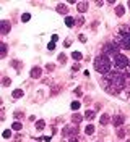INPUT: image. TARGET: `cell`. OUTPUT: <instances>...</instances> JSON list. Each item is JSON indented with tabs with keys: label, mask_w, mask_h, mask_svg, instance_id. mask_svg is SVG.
<instances>
[{
	"label": "cell",
	"mask_w": 130,
	"mask_h": 142,
	"mask_svg": "<svg viewBox=\"0 0 130 142\" xmlns=\"http://www.w3.org/2000/svg\"><path fill=\"white\" fill-rule=\"evenodd\" d=\"M101 84H103V89L106 92L112 94V95H117L125 87V76L122 73H119L117 69H114V71H109L101 79Z\"/></svg>",
	"instance_id": "obj_1"
},
{
	"label": "cell",
	"mask_w": 130,
	"mask_h": 142,
	"mask_svg": "<svg viewBox=\"0 0 130 142\" xmlns=\"http://www.w3.org/2000/svg\"><path fill=\"white\" fill-rule=\"evenodd\" d=\"M114 44L124 50H130V24H120L114 34Z\"/></svg>",
	"instance_id": "obj_2"
},
{
	"label": "cell",
	"mask_w": 130,
	"mask_h": 142,
	"mask_svg": "<svg viewBox=\"0 0 130 142\" xmlns=\"http://www.w3.org/2000/svg\"><path fill=\"white\" fill-rule=\"evenodd\" d=\"M111 65H112V62H111L109 57H106V55H99V57L94 58V69L99 74H104V76H106L111 71Z\"/></svg>",
	"instance_id": "obj_3"
},
{
	"label": "cell",
	"mask_w": 130,
	"mask_h": 142,
	"mask_svg": "<svg viewBox=\"0 0 130 142\" xmlns=\"http://www.w3.org/2000/svg\"><path fill=\"white\" fill-rule=\"evenodd\" d=\"M112 65L115 66V69H125L127 66H130V62H129V58H127L125 55L119 53V55H115V57L112 58Z\"/></svg>",
	"instance_id": "obj_4"
},
{
	"label": "cell",
	"mask_w": 130,
	"mask_h": 142,
	"mask_svg": "<svg viewBox=\"0 0 130 142\" xmlns=\"http://www.w3.org/2000/svg\"><path fill=\"white\" fill-rule=\"evenodd\" d=\"M120 53V47L115 45L114 42H111V44H106V45L103 47V55H106V57H112L114 58L115 55Z\"/></svg>",
	"instance_id": "obj_5"
},
{
	"label": "cell",
	"mask_w": 130,
	"mask_h": 142,
	"mask_svg": "<svg viewBox=\"0 0 130 142\" xmlns=\"http://www.w3.org/2000/svg\"><path fill=\"white\" fill-rule=\"evenodd\" d=\"M80 131V128H78V124H73V126H65L63 128V131H62V136L63 137H76V132Z\"/></svg>",
	"instance_id": "obj_6"
},
{
	"label": "cell",
	"mask_w": 130,
	"mask_h": 142,
	"mask_svg": "<svg viewBox=\"0 0 130 142\" xmlns=\"http://www.w3.org/2000/svg\"><path fill=\"white\" fill-rule=\"evenodd\" d=\"M124 121H125L124 115H115L114 118H112V124H114L115 128H122L124 126Z\"/></svg>",
	"instance_id": "obj_7"
},
{
	"label": "cell",
	"mask_w": 130,
	"mask_h": 142,
	"mask_svg": "<svg viewBox=\"0 0 130 142\" xmlns=\"http://www.w3.org/2000/svg\"><path fill=\"white\" fill-rule=\"evenodd\" d=\"M10 27H12L10 21H0V34H8Z\"/></svg>",
	"instance_id": "obj_8"
},
{
	"label": "cell",
	"mask_w": 130,
	"mask_h": 142,
	"mask_svg": "<svg viewBox=\"0 0 130 142\" xmlns=\"http://www.w3.org/2000/svg\"><path fill=\"white\" fill-rule=\"evenodd\" d=\"M41 74H42V68H41V66H34V68L31 69V77H33V79L41 77Z\"/></svg>",
	"instance_id": "obj_9"
},
{
	"label": "cell",
	"mask_w": 130,
	"mask_h": 142,
	"mask_svg": "<svg viewBox=\"0 0 130 142\" xmlns=\"http://www.w3.org/2000/svg\"><path fill=\"white\" fill-rule=\"evenodd\" d=\"M57 13L68 16V7H67L65 3H59V5H57Z\"/></svg>",
	"instance_id": "obj_10"
},
{
	"label": "cell",
	"mask_w": 130,
	"mask_h": 142,
	"mask_svg": "<svg viewBox=\"0 0 130 142\" xmlns=\"http://www.w3.org/2000/svg\"><path fill=\"white\" fill-rule=\"evenodd\" d=\"M76 10H78L80 13H85L88 10V2H78V3H76Z\"/></svg>",
	"instance_id": "obj_11"
},
{
	"label": "cell",
	"mask_w": 130,
	"mask_h": 142,
	"mask_svg": "<svg viewBox=\"0 0 130 142\" xmlns=\"http://www.w3.org/2000/svg\"><path fill=\"white\" fill-rule=\"evenodd\" d=\"M23 95H24V92H23V90H21V89H16V90H13L12 99H13V100H18V99H21Z\"/></svg>",
	"instance_id": "obj_12"
},
{
	"label": "cell",
	"mask_w": 130,
	"mask_h": 142,
	"mask_svg": "<svg viewBox=\"0 0 130 142\" xmlns=\"http://www.w3.org/2000/svg\"><path fill=\"white\" fill-rule=\"evenodd\" d=\"M72 121H73V124H80L83 121V116L78 115V113H73V115H72Z\"/></svg>",
	"instance_id": "obj_13"
},
{
	"label": "cell",
	"mask_w": 130,
	"mask_h": 142,
	"mask_svg": "<svg viewBox=\"0 0 130 142\" xmlns=\"http://www.w3.org/2000/svg\"><path fill=\"white\" fill-rule=\"evenodd\" d=\"M65 24H67L68 27L75 26V18H72V16H65Z\"/></svg>",
	"instance_id": "obj_14"
},
{
	"label": "cell",
	"mask_w": 130,
	"mask_h": 142,
	"mask_svg": "<svg viewBox=\"0 0 130 142\" xmlns=\"http://www.w3.org/2000/svg\"><path fill=\"white\" fill-rule=\"evenodd\" d=\"M124 13H125L124 5H117V8H115V15H117V16H124Z\"/></svg>",
	"instance_id": "obj_15"
},
{
	"label": "cell",
	"mask_w": 130,
	"mask_h": 142,
	"mask_svg": "<svg viewBox=\"0 0 130 142\" xmlns=\"http://www.w3.org/2000/svg\"><path fill=\"white\" fill-rule=\"evenodd\" d=\"M96 116V111H93V110H88L86 113H85V118L86 119H93Z\"/></svg>",
	"instance_id": "obj_16"
},
{
	"label": "cell",
	"mask_w": 130,
	"mask_h": 142,
	"mask_svg": "<svg viewBox=\"0 0 130 142\" xmlns=\"http://www.w3.org/2000/svg\"><path fill=\"white\" fill-rule=\"evenodd\" d=\"M75 24H76V26H83V24H85V18H83V16H76V18H75Z\"/></svg>",
	"instance_id": "obj_17"
},
{
	"label": "cell",
	"mask_w": 130,
	"mask_h": 142,
	"mask_svg": "<svg viewBox=\"0 0 130 142\" xmlns=\"http://www.w3.org/2000/svg\"><path fill=\"white\" fill-rule=\"evenodd\" d=\"M5 55H7V45L2 42L0 44V57H5Z\"/></svg>",
	"instance_id": "obj_18"
},
{
	"label": "cell",
	"mask_w": 130,
	"mask_h": 142,
	"mask_svg": "<svg viewBox=\"0 0 130 142\" xmlns=\"http://www.w3.org/2000/svg\"><path fill=\"white\" fill-rule=\"evenodd\" d=\"M99 121H101V124H103V126H106V124L109 123V116H107L106 113H104V115L101 116V119H99Z\"/></svg>",
	"instance_id": "obj_19"
},
{
	"label": "cell",
	"mask_w": 130,
	"mask_h": 142,
	"mask_svg": "<svg viewBox=\"0 0 130 142\" xmlns=\"http://www.w3.org/2000/svg\"><path fill=\"white\" fill-rule=\"evenodd\" d=\"M85 132H86L88 136H91L93 132H94V126H93V124H88V126H86V129H85Z\"/></svg>",
	"instance_id": "obj_20"
},
{
	"label": "cell",
	"mask_w": 130,
	"mask_h": 142,
	"mask_svg": "<svg viewBox=\"0 0 130 142\" xmlns=\"http://www.w3.org/2000/svg\"><path fill=\"white\" fill-rule=\"evenodd\" d=\"M72 58H73V60H76V62H78V60H81V58H83V55L80 53V52H73V53H72Z\"/></svg>",
	"instance_id": "obj_21"
},
{
	"label": "cell",
	"mask_w": 130,
	"mask_h": 142,
	"mask_svg": "<svg viewBox=\"0 0 130 142\" xmlns=\"http://www.w3.org/2000/svg\"><path fill=\"white\" fill-rule=\"evenodd\" d=\"M12 128H13V129H15V131H20L21 128H23V124H21L20 121H15V123L12 124Z\"/></svg>",
	"instance_id": "obj_22"
},
{
	"label": "cell",
	"mask_w": 130,
	"mask_h": 142,
	"mask_svg": "<svg viewBox=\"0 0 130 142\" xmlns=\"http://www.w3.org/2000/svg\"><path fill=\"white\" fill-rule=\"evenodd\" d=\"M44 126H46L44 119H39V121H36V128H37V129H44Z\"/></svg>",
	"instance_id": "obj_23"
},
{
	"label": "cell",
	"mask_w": 130,
	"mask_h": 142,
	"mask_svg": "<svg viewBox=\"0 0 130 142\" xmlns=\"http://www.w3.org/2000/svg\"><path fill=\"white\" fill-rule=\"evenodd\" d=\"M29 19H31V15H29V13H24V15L21 16V21H23V23H28Z\"/></svg>",
	"instance_id": "obj_24"
},
{
	"label": "cell",
	"mask_w": 130,
	"mask_h": 142,
	"mask_svg": "<svg viewBox=\"0 0 130 142\" xmlns=\"http://www.w3.org/2000/svg\"><path fill=\"white\" fill-rule=\"evenodd\" d=\"M2 136H3L5 139H10V137H12V131H10V129H5V131H3V134H2Z\"/></svg>",
	"instance_id": "obj_25"
},
{
	"label": "cell",
	"mask_w": 130,
	"mask_h": 142,
	"mask_svg": "<svg viewBox=\"0 0 130 142\" xmlns=\"http://www.w3.org/2000/svg\"><path fill=\"white\" fill-rule=\"evenodd\" d=\"M65 62H67V55H65V53H60V55H59V63H65Z\"/></svg>",
	"instance_id": "obj_26"
},
{
	"label": "cell",
	"mask_w": 130,
	"mask_h": 142,
	"mask_svg": "<svg viewBox=\"0 0 130 142\" xmlns=\"http://www.w3.org/2000/svg\"><path fill=\"white\" fill-rule=\"evenodd\" d=\"M80 107H81V103H80V102H72V110H78Z\"/></svg>",
	"instance_id": "obj_27"
},
{
	"label": "cell",
	"mask_w": 130,
	"mask_h": 142,
	"mask_svg": "<svg viewBox=\"0 0 130 142\" xmlns=\"http://www.w3.org/2000/svg\"><path fill=\"white\" fill-rule=\"evenodd\" d=\"M10 82H12V81L8 79V77H3V81H2V84H3V87H7V86H10Z\"/></svg>",
	"instance_id": "obj_28"
},
{
	"label": "cell",
	"mask_w": 130,
	"mask_h": 142,
	"mask_svg": "<svg viewBox=\"0 0 130 142\" xmlns=\"http://www.w3.org/2000/svg\"><path fill=\"white\" fill-rule=\"evenodd\" d=\"M46 69H47V71H51V73H52V71H54V69H55V65H52V63H49V65L46 66Z\"/></svg>",
	"instance_id": "obj_29"
},
{
	"label": "cell",
	"mask_w": 130,
	"mask_h": 142,
	"mask_svg": "<svg viewBox=\"0 0 130 142\" xmlns=\"http://www.w3.org/2000/svg\"><path fill=\"white\" fill-rule=\"evenodd\" d=\"M47 49H49V50H55V42H52V40H51V42H49V45H47Z\"/></svg>",
	"instance_id": "obj_30"
},
{
	"label": "cell",
	"mask_w": 130,
	"mask_h": 142,
	"mask_svg": "<svg viewBox=\"0 0 130 142\" xmlns=\"http://www.w3.org/2000/svg\"><path fill=\"white\" fill-rule=\"evenodd\" d=\"M12 66H15L16 69H20V66H21V63L20 62H12Z\"/></svg>",
	"instance_id": "obj_31"
},
{
	"label": "cell",
	"mask_w": 130,
	"mask_h": 142,
	"mask_svg": "<svg viewBox=\"0 0 130 142\" xmlns=\"http://www.w3.org/2000/svg\"><path fill=\"white\" fill-rule=\"evenodd\" d=\"M23 113H21V111H16V113H15V118H18V119H20V118H23Z\"/></svg>",
	"instance_id": "obj_32"
},
{
	"label": "cell",
	"mask_w": 130,
	"mask_h": 142,
	"mask_svg": "<svg viewBox=\"0 0 130 142\" xmlns=\"http://www.w3.org/2000/svg\"><path fill=\"white\" fill-rule=\"evenodd\" d=\"M80 68H81V66H80V63H75V65H73V68H72V69H73V71H78Z\"/></svg>",
	"instance_id": "obj_33"
},
{
	"label": "cell",
	"mask_w": 130,
	"mask_h": 142,
	"mask_svg": "<svg viewBox=\"0 0 130 142\" xmlns=\"http://www.w3.org/2000/svg\"><path fill=\"white\" fill-rule=\"evenodd\" d=\"M21 137H23L21 134H16V136H15V141H16V142H20V141H21Z\"/></svg>",
	"instance_id": "obj_34"
},
{
	"label": "cell",
	"mask_w": 130,
	"mask_h": 142,
	"mask_svg": "<svg viewBox=\"0 0 130 142\" xmlns=\"http://www.w3.org/2000/svg\"><path fill=\"white\" fill-rule=\"evenodd\" d=\"M70 44H72V40H70V39H67V40L63 42V45H65V47H68V45H70Z\"/></svg>",
	"instance_id": "obj_35"
},
{
	"label": "cell",
	"mask_w": 130,
	"mask_h": 142,
	"mask_svg": "<svg viewBox=\"0 0 130 142\" xmlns=\"http://www.w3.org/2000/svg\"><path fill=\"white\" fill-rule=\"evenodd\" d=\"M80 40H81V42H86V36L81 34V36H80Z\"/></svg>",
	"instance_id": "obj_36"
},
{
	"label": "cell",
	"mask_w": 130,
	"mask_h": 142,
	"mask_svg": "<svg viewBox=\"0 0 130 142\" xmlns=\"http://www.w3.org/2000/svg\"><path fill=\"white\" fill-rule=\"evenodd\" d=\"M117 136H119V137H120V139H122V137H124V131L120 129V131H119V132H117Z\"/></svg>",
	"instance_id": "obj_37"
},
{
	"label": "cell",
	"mask_w": 130,
	"mask_h": 142,
	"mask_svg": "<svg viewBox=\"0 0 130 142\" xmlns=\"http://www.w3.org/2000/svg\"><path fill=\"white\" fill-rule=\"evenodd\" d=\"M57 39H59V37H57V34H54V36H52V42H57Z\"/></svg>",
	"instance_id": "obj_38"
},
{
	"label": "cell",
	"mask_w": 130,
	"mask_h": 142,
	"mask_svg": "<svg viewBox=\"0 0 130 142\" xmlns=\"http://www.w3.org/2000/svg\"><path fill=\"white\" fill-rule=\"evenodd\" d=\"M127 95H129V99H130V84L127 86Z\"/></svg>",
	"instance_id": "obj_39"
},
{
	"label": "cell",
	"mask_w": 130,
	"mask_h": 142,
	"mask_svg": "<svg viewBox=\"0 0 130 142\" xmlns=\"http://www.w3.org/2000/svg\"><path fill=\"white\" fill-rule=\"evenodd\" d=\"M70 142H78V139H76V137H70Z\"/></svg>",
	"instance_id": "obj_40"
},
{
	"label": "cell",
	"mask_w": 130,
	"mask_h": 142,
	"mask_svg": "<svg viewBox=\"0 0 130 142\" xmlns=\"http://www.w3.org/2000/svg\"><path fill=\"white\" fill-rule=\"evenodd\" d=\"M129 7H130V2H129Z\"/></svg>",
	"instance_id": "obj_41"
},
{
	"label": "cell",
	"mask_w": 130,
	"mask_h": 142,
	"mask_svg": "<svg viewBox=\"0 0 130 142\" xmlns=\"http://www.w3.org/2000/svg\"><path fill=\"white\" fill-rule=\"evenodd\" d=\"M127 142H130V139H129V141H127Z\"/></svg>",
	"instance_id": "obj_42"
},
{
	"label": "cell",
	"mask_w": 130,
	"mask_h": 142,
	"mask_svg": "<svg viewBox=\"0 0 130 142\" xmlns=\"http://www.w3.org/2000/svg\"><path fill=\"white\" fill-rule=\"evenodd\" d=\"M129 76H130V73H129Z\"/></svg>",
	"instance_id": "obj_43"
}]
</instances>
